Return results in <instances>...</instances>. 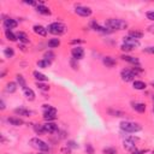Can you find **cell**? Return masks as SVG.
<instances>
[{
	"instance_id": "1",
	"label": "cell",
	"mask_w": 154,
	"mask_h": 154,
	"mask_svg": "<svg viewBox=\"0 0 154 154\" xmlns=\"http://www.w3.org/2000/svg\"><path fill=\"white\" fill-rule=\"evenodd\" d=\"M106 28L113 30H124L128 28V23L123 19H118V18H111L108 21H106Z\"/></svg>"
},
{
	"instance_id": "2",
	"label": "cell",
	"mask_w": 154,
	"mask_h": 154,
	"mask_svg": "<svg viewBox=\"0 0 154 154\" xmlns=\"http://www.w3.org/2000/svg\"><path fill=\"white\" fill-rule=\"evenodd\" d=\"M47 30L53 35H62L66 31V25L60 23V22H54V23H51L48 25Z\"/></svg>"
},
{
	"instance_id": "3",
	"label": "cell",
	"mask_w": 154,
	"mask_h": 154,
	"mask_svg": "<svg viewBox=\"0 0 154 154\" xmlns=\"http://www.w3.org/2000/svg\"><path fill=\"white\" fill-rule=\"evenodd\" d=\"M29 143H30V146H31L33 148L37 149L38 152H47V150H49L48 145H47L45 141H42L41 139H38V137H33V139L29 141Z\"/></svg>"
},
{
	"instance_id": "4",
	"label": "cell",
	"mask_w": 154,
	"mask_h": 154,
	"mask_svg": "<svg viewBox=\"0 0 154 154\" xmlns=\"http://www.w3.org/2000/svg\"><path fill=\"white\" fill-rule=\"evenodd\" d=\"M121 129L123 131H126V132H139V131H141L142 128L140 124L134 123V122H122Z\"/></svg>"
},
{
	"instance_id": "5",
	"label": "cell",
	"mask_w": 154,
	"mask_h": 154,
	"mask_svg": "<svg viewBox=\"0 0 154 154\" xmlns=\"http://www.w3.org/2000/svg\"><path fill=\"white\" fill-rule=\"evenodd\" d=\"M45 112H44V119L46 122H52L57 118V110L49 105H44Z\"/></svg>"
},
{
	"instance_id": "6",
	"label": "cell",
	"mask_w": 154,
	"mask_h": 154,
	"mask_svg": "<svg viewBox=\"0 0 154 154\" xmlns=\"http://www.w3.org/2000/svg\"><path fill=\"white\" fill-rule=\"evenodd\" d=\"M75 12L82 17H89L92 15V9L87 6H82V5H77L75 7Z\"/></svg>"
},
{
	"instance_id": "7",
	"label": "cell",
	"mask_w": 154,
	"mask_h": 154,
	"mask_svg": "<svg viewBox=\"0 0 154 154\" xmlns=\"http://www.w3.org/2000/svg\"><path fill=\"white\" fill-rule=\"evenodd\" d=\"M121 76H122L123 81L130 82V81H134V78H135V76H136V75H135L132 72V70H130V69H124V70H122Z\"/></svg>"
},
{
	"instance_id": "8",
	"label": "cell",
	"mask_w": 154,
	"mask_h": 154,
	"mask_svg": "<svg viewBox=\"0 0 154 154\" xmlns=\"http://www.w3.org/2000/svg\"><path fill=\"white\" fill-rule=\"evenodd\" d=\"M71 54H72L73 59L80 60V59H82V58L84 57V51H83V48H81V47H73L72 51H71Z\"/></svg>"
},
{
	"instance_id": "9",
	"label": "cell",
	"mask_w": 154,
	"mask_h": 154,
	"mask_svg": "<svg viewBox=\"0 0 154 154\" xmlns=\"http://www.w3.org/2000/svg\"><path fill=\"white\" fill-rule=\"evenodd\" d=\"M123 147L130 152L136 149V145H135V139L134 137H130V139H126L124 142H123Z\"/></svg>"
},
{
	"instance_id": "10",
	"label": "cell",
	"mask_w": 154,
	"mask_h": 154,
	"mask_svg": "<svg viewBox=\"0 0 154 154\" xmlns=\"http://www.w3.org/2000/svg\"><path fill=\"white\" fill-rule=\"evenodd\" d=\"M17 25H18V23H17L16 19H12V18L4 19V28H5V30H11V29L16 28Z\"/></svg>"
},
{
	"instance_id": "11",
	"label": "cell",
	"mask_w": 154,
	"mask_h": 154,
	"mask_svg": "<svg viewBox=\"0 0 154 154\" xmlns=\"http://www.w3.org/2000/svg\"><path fill=\"white\" fill-rule=\"evenodd\" d=\"M124 44L125 45H128V46H130L131 48H136V47H139L140 46V42H139V40H136V38H132V37H130V36H126V37H124Z\"/></svg>"
},
{
	"instance_id": "12",
	"label": "cell",
	"mask_w": 154,
	"mask_h": 154,
	"mask_svg": "<svg viewBox=\"0 0 154 154\" xmlns=\"http://www.w3.org/2000/svg\"><path fill=\"white\" fill-rule=\"evenodd\" d=\"M44 129L46 132H49V134H53L55 131H58V125L53 122H47L46 124H44Z\"/></svg>"
},
{
	"instance_id": "13",
	"label": "cell",
	"mask_w": 154,
	"mask_h": 154,
	"mask_svg": "<svg viewBox=\"0 0 154 154\" xmlns=\"http://www.w3.org/2000/svg\"><path fill=\"white\" fill-rule=\"evenodd\" d=\"M122 59H123V60H125V62H128V63H130V64L136 65V66H139V65H140V60L137 59V58L131 57V55H126V54H124V55H122Z\"/></svg>"
},
{
	"instance_id": "14",
	"label": "cell",
	"mask_w": 154,
	"mask_h": 154,
	"mask_svg": "<svg viewBox=\"0 0 154 154\" xmlns=\"http://www.w3.org/2000/svg\"><path fill=\"white\" fill-rule=\"evenodd\" d=\"M33 30H34L35 34L40 35V36H46V35H47V31H48V30H47L45 27H42V25H34V27H33Z\"/></svg>"
},
{
	"instance_id": "15",
	"label": "cell",
	"mask_w": 154,
	"mask_h": 154,
	"mask_svg": "<svg viewBox=\"0 0 154 154\" xmlns=\"http://www.w3.org/2000/svg\"><path fill=\"white\" fill-rule=\"evenodd\" d=\"M15 113L16 114H19V116H23V117H29V116H31V111L27 110V108H23V107H19V108H16L15 110Z\"/></svg>"
},
{
	"instance_id": "16",
	"label": "cell",
	"mask_w": 154,
	"mask_h": 154,
	"mask_svg": "<svg viewBox=\"0 0 154 154\" xmlns=\"http://www.w3.org/2000/svg\"><path fill=\"white\" fill-rule=\"evenodd\" d=\"M36 11L38 13H41V15H46V16H49L51 15V10L48 7H46L44 4H40V5H37L36 6Z\"/></svg>"
},
{
	"instance_id": "17",
	"label": "cell",
	"mask_w": 154,
	"mask_h": 154,
	"mask_svg": "<svg viewBox=\"0 0 154 154\" xmlns=\"http://www.w3.org/2000/svg\"><path fill=\"white\" fill-rule=\"evenodd\" d=\"M23 92H24V96L29 100V101H33L34 99H35V93H34V90L33 89H30V88H25V89H23Z\"/></svg>"
},
{
	"instance_id": "18",
	"label": "cell",
	"mask_w": 154,
	"mask_h": 154,
	"mask_svg": "<svg viewBox=\"0 0 154 154\" xmlns=\"http://www.w3.org/2000/svg\"><path fill=\"white\" fill-rule=\"evenodd\" d=\"M132 108L139 113H143L146 111V105L142 102H135V104H132Z\"/></svg>"
},
{
	"instance_id": "19",
	"label": "cell",
	"mask_w": 154,
	"mask_h": 154,
	"mask_svg": "<svg viewBox=\"0 0 154 154\" xmlns=\"http://www.w3.org/2000/svg\"><path fill=\"white\" fill-rule=\"evenodd\" d=\"M33 76L37 80V82H46V81L48 80L47 76H45L44 73L38 72V71H34V72H33Z\"/></svg>"
},
{
	"instance_id": "20",
	"label": "cell",
	"mask_w": 154,
	"mask_h": 154,
	"mask_svg": "<svg viewBox=\"0 0 154 154\" xmlns=\"http://www.w3.org/2000/svg\"><path fill=\"white\" fill-rule=\"evenodd\" d=\"M132 87L137 90H145L147 88V84L143 82V81H134L132 83Z\"/></svg>"
},
{
	"instance_id": "21",
	"label": "cell",
	"mask_w": 154,
	"mask_h": 154,
	"mask_svg": "<svg viewBox=\"0 0 154 154\" xmlns=\"http://www.w3.org/2000/svg\"><path fill=\"white\" fill-rule=\"evenodd\" d=\"M7 122L11 124V125H15V126H19L23 124V121L21 118H16V117H11L7 119Z\"/></svg>"
},
{
	"instance_id": "22",
	"label": "cell",
	"mask_w": 154,
	"mask_h": 154,
	"mask_svg": "<svg viewBox=\"0 0 154 154\" xmlns=\"http://www.w3.org/2000/svg\"><path fill=\"white\" fill-rule=\"evenodd\" d=\"M104 64L107 66V68H113L116 65V60L113 59L112 57H105L104 58Z\"/></svg>"
},
{
	"instance_id": "23",
	"label": "cell",
	"mask_w": 154,
	"mask_h": 154,
	"mask_svg": "<svg viewBox=\"0 0 154 154\" xmlns=\"http://www.w3.org/2000/svg\"><path fill=\"white\" fill-rule=\"evenodd\" d=\"M129 36L132 37V38H136V40H139V38H141L143 36V33L139 31V30H130L129 31Z\"/></svg>"
},
{
	"instance_id": "24",
	"label": "cell",
	"mask_w": 154,
	"mask_h": 154,
	"mask_svg": "<svg viewBox=\"0 0 154 154\" xmlns=\"http://www.w3.org/2000/svg\"><path fill=\"white\" fill-rule=\"evenodd\" d=\"M17 38H19V41L23 42V44H28V42H29V38H28L27 34H25V33H23V31H19V33H17Z\"/></svg>"
},
{
	"instance_id": "25",
	"label": "cell",
	"mask_w": 154,
	"mask_h": 154,
	"mask_svg": "<svg viewBox=\"0 0 154 154\" xmlns=\"http://www.w3.org/2000/svg\"><path fill=\"white\" fill-rule=\"evenodd\" d=\"M60 46V40L59 38H51L48 41V47L49 48H57Z\"/></svg>"
},
{
	"instance_id": "26",
	"label": "cell",
	"mask_w": 154,
	"mask_h": 154,
	"mask_svg": "<svg viewBox=\"0 0 154 154\" xmlns=\"http://www.w3.org/2000/svg\"><path fill=\"white\" fill-rule=\"evenodd\" d=\"M16 80L19 84V87H22V89H25L27 88V83H25V80H24V77L22 75H17L16 76Z\"/></svg>"
},
{
	"instance_id": "27",
	"label": "cell",
	"mask_w": 154,
	"mask_h": 154,
	"mask_svg": "<svg viewBox=\"0 0 154 154\" xmlns=\"http://www.w3.org/2000/svg\"><path fill=\"white\" fill-rule=\"evenodd\" d=\"M49 65H51V60H48V59H42V60H38L37 62V66L38 68H42V69H46Z\"/></svg>"
},
{
	"instance_id": "28",
	"label": "cell",
	"mask_w": 154,
	"mask_h": 154,
	"mask_svg": "<svg viewBox=\"0 0 154 154\" xmlns=\"http://www.w3.org/2000/svg\"><path fill=\"white\" fill-rule=\"evenodd\" d=\"M5 36L9 41H16L17 40V35H15L11 30H5Z\"/></svg>"
},
{
	"instance_id": "29",
	"label": "cell",
	"mask_w": 154,
	"mask_h": 154,
	"mask_svg": "<svg viewBox=\"0 0 154 154\" xmlns=\"http://www.w3.org/2000/svg\"><path fill=\"white\" fill-rule=\"evenodd\" d=\"M16 89H17V84L15 82H9L6 84V92L7 93H15Z\"/></svg>"
},
{
	"instance_id": "30",
	"label": "cell",
	"mask_w": 154,
	"mask_h": 154,
	"mask_svg": "<svg viewBox=\"0 0 154 154\" xmlns=\"http://www.w3.org/2000/svg\"><path fill=\"white\" fill-rule=\"evenodd\" d=\"M34 130H35V132L38 134V135L46 132L45 129H44V125H41V124H35V125H34Z\"/></svg>"
},
{
	"instance_id": "31",
	"label": "cell",
	"mask_w": 154,
	"mask_h": 154,
	"mask_svg": "<svg viewBox=\"0 0 154 154\" xmlns=\"http://www.w3.org/2000/svg\"><path fill=\"white\" fill-rule=\"evenodd\" d=\"M4 54H5V57H6V58H12V57L15 55V51H13L11 47H7V48H5Z\"/></svg>"
},
{
	"instance_id": "32",
	"label": "cell",
	"mask_w": 154,
	"mask_h": 154,
	"mask_svg": "<svg viewBox=\"0 0 154 154\" xmlns=\"http://www.w3.org/2000/svg\"><path fill=\"white\" fill-rule=\"evenodd\" d=\"M102 153L104 154H117V149L112 148V147H106L102 149Z\"/></svg>"
},
{
	"instance_id": "33",
	"label": "cell",
	"mask_w": 154,
	"mask_h": 154,
	"mask_svg": "<svg viewBox=\"0 0 154 154\" xmlns=\"http://www.w3.org/2000/svg\"><path fill=\"white\" fill-rule=\"evenodd\" d=\"M36 87H37L38 89H41V90H48V89H49V87H48L47 84L42 83V82H37V83H36Z\"/></svg>"
},
{
	"instance_id": "34",
	"label": "cell",
	"mask_w": 154,
	"mask_h": 154,
	"mask_svg": "<svg viewBox=\"0 0 154 154\" xmlns=\"http://www.w3.org/2000/svg\"><path fill=\"white\" fill-rule=\"evenodd\" d=\"M108 112H110V114L114 116V117H123V116H124V113L121 112V111H113V110H110Z\"/></svg>"
},
{
	"instance_id": "35",
	"label": "cell",
	"mask_w": 154,
	"mask_h": 154,
	"mask_svg": "<svg viewBox=\"0 0 154 154\" xmlns=\"http://www.w3.org/2000/svg\"><path fill=\"white\" fill-rule=\"evenodd\" d=\"M146 16H147V18L149 19V21H153V22H154V11H148V12L146 13Z\"/></svg>"
},
{
	"instance_id": "36",
	"label": "cell",
	"mask_w": 154,
	"mask_h": 154,
	"mask_svg": "<svg viewBox=\"0 0 154 154\" xmlns=\"http://www.w3.org/2000/svg\"><path fill=\"white\" fill-rule=\"evenodd\" d=\"M143 52H146V53H149V54H154V46L146 47V48L143 49Z\"/></svg>"
},
{
	"instance_id": "37",
	"label": "cell",
	"mask_w": 154,
	"mask_h": 154,
	"mask_svg": "<svg viewBox=\"0 0 154 154\" xmlns=\"http://www.w3.org/2000/svg\"><path fill=\"white\" fill-rule=\"evenodd\" d=\"M134 48H131L130 46H128V45H125V44H123L122 45V51H124V52H130V51H132Z\"/></svg>"
},
{
	"instance_id": "38",
	"label": "cell",
	"mask_w": 154,
	"mask_h": 154,
	"mask_svg": "<svg viewBox=\"0 0 154 154\" xmlns=\"http://www.w3.org/2000/svg\"><path fill=\"white\" fill-rule=\"evenodd\" d=\"M86 150H87L88 154H94V149H93L92 145H87V146H86Z\"/></svg>"
},
{
	"instance_id": "39",
	"label": "cell",
	"mask_w": 154,
	"mask_h": 154,
	"mask_svg": "<svg viewBox=\"0 0 154 154\" xmlns=\"http://www.w3.org/2000/svg\"><path fill=\"white\" fill-rule=\"evenodd\" d=\"M53 57H54V54H53L52 52H47V53L45 54V59H48V60H52V59H53Z\"/></svg>"
},
{
	"instance_id": "40",
	"label": "cell",
	"mask_w": 154,
	"mask_h": 154,
	"mask_svg": "<svg viewBox=\"0 0 154 154\" xmlns=\"http://www.w3.org/2000/svg\"><path fill=\"white\" fill-rule=\"evenodd\" d=\"M68 147L69 148H77V147H78V145H76V142H73V141H70L68 143Z\"/></svg>"
},
{
	"instance_id": "41",
	"label": "cell",
	"mask_w": 154,
	"mask_h": 154,
	"mask_svg": "<svg viewBox=\"0 0 154 154\" xmlns=\"http://www.w3.org/2000/svg\"><path fill=\"white\" fill-rule=\"evenodd\" d=\"M62 152L65 153V154H70V153H71V148H69V147H64V148H62Z\"/></svg>"
},
{
	"instance_id": "42",
	"label": "cell",
	"mask_w": 154,
	"mask_h": 154,
	"mask_svg": "<svg viewBox=\"0 0 154 154\" xmlns=\"http://www.w3.org/2000/svg\"><path fill=\"white\" fill-rule=\"evenodd\" d=\"M147 150L145 149V150H137V149H135V150H132L131 152V154H145Z\"/></svg>"
},
{
	"instance_id": "43",
	"label": "cell",
	"mask_w": 154,
	"mask_h": 154,
	"mask_svg": "<svg viewBox=\"0 0 154 154\" xmlns=\"http://www.w3.org/2000/svg\"><path fill=\"white\" fill-rule=\"evenodd\" d=\"M148 31H149V33H154V25H150V27L148 28Z\"/></svg>"
},
{
	"instance_id": "44",
	"label": "cell",
	"mask_w": 154,
	"mask_h": 154,
	"mask_svg": "<svg viewBox=\"0 0 154 154\" xmlns=\"http://www.w3.org/2000/svg\"><path fill=\"white\" fill-rule=\"evenodd\" d=\"M80 42H82V41L81 40H73L71 44H80Z\"/></svg>"
},
{
	"instance_id": "45",
	"label": "cell",
	"mask_w": 154,
	"mask_h": 154,
	"mask_svg": "<svg viewBox=\"0 0 154 154\" xmlns=\"http://www.w3.org/2000/svg\"><path fill=\"white\" fill-rule=\"evenodd\" d=\"M1 110H5V104H4L3 100H1Z\"/></svg>"
},
{
	"instance_id": "46",
	"label": "cell",
	"mask_w": 154,
	"mask_h": 154,
	"mask_svg": "<svg viewBox=\"0 0 154 154\" xmlns=\"http://www.w3.org/2000/svg\"><path fill=\"white\" fill-rule=\"evenodd\" d=\"M152 99H153V102H154V95H153V98H152Z\"/></svg>"
},
{
	"instance_id": "47",
	"label": "cell",
	"mask_w": 154,
	"mask_h": 154,
	"mask_svg": "<svg viewBox=\"0 0 154 154\" xmlns=\"http://www.w3.org/2000/svg\"><path fill=\"white\" fill-rule=\"evenodd\" d=\"M152 86H153V87H154V82H152Z\"/></svg>"
},
{
	"instance_id": "48",
	"label": "cell",
	"mask_w": 154,
	"mask_h": 154,
	"mask_svg": "<svg viewBox=\"0 0 154 154\" xmlns=\"http://www.w3.org/2000/svg\"><path fill=\"white\" fill-rule=\"evenodd\" d=\"M152 154H154V150H153V152H152Z\"/></svg>"
},
{
	"instance_id": "49",
	"label": "cell",
	"mask_w": 154,
	"mask_h": 154,
	"mask_svg": "<svg viewBox=\"0 0 154 154\" xmlns=\"http://www.w3.org/2000/svg\"><path fill=\"white\" fill-rule=\"evenodd\" d=\"M153 112H154V106H153Z\"/></svg>"
}]
</instances>
